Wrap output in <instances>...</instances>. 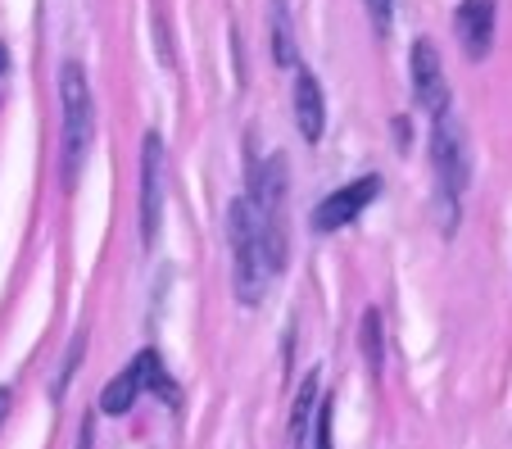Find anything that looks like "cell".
<instances>
[{"label":"cell","mask_w":512,"mask_h":449,"mask_svg":"<svg viewBox=\"0 0 512 449\" xmlns=\"http://www.w3.org/2000/svg\"><path fill=\"white\" fill-rule=\"evenodd\" d=\"M290 19H286V0H272V59H277L281 69L295 64V46H290Z\"/></svg>","instance_id":"obj_11"},{"label":"cell","mask_w":512,"mask_h":449,"mask_svg":"<svg viewBox=\"0 0 512 449\" xmlns=\"http://www.w3.org/2000/svg\"><path fill=\"white\" fill-rule=\"evenodd\" d=\"M377 191H381V177H354V182L336 186V191L313 209V232H340V227H349L377 200Z\"/></svg>","instance_id":"obj_5"},{"label":"cell","mask_w":512,"mask_h":449,"mask_svg":"<svg viewBox=\"0 0 512 449\" xmlns=\"http://www.w3.org/2000/svg\"><path fill=\"white\" fill-rule=\"evenodd\" d=\"M141 391H145V381H141V354H136V359L109 381L105 391H100V413L123 418V413H132V404L141 400Z\"/></svg>","instance_id":"obj_9"},{"label":"cell","mask_w":512,"mask_h":449,"mask_svg":"<svg viewBox=\"0 0 512 449\" xmlns=\"http://www.w3.org/2000/svg\"><path fill=\"white\" fill-rule=\"evenodd\" d=\"M10 404H14V391L10 386H0V427H5V418H10Z\"/></svg>","instance_id":"obj_15"},{"label":"cell","mask_w":512,"mask_h":449,"mask_svg":"<svg viewBox=\"0 0 512 449\" xmlns=\"http://www.w3.org/2000/svg\"><path fill=\"white\" fill-rule=\"evenodd\" d=\"M431 164L440 177V191L449 196V218H454L458 196L467 191V177H472V155H467V132L454 114H435V132H431Z\"/></svg>","instance_id":"obj_3"},{"label":"cell","mask_w":512,"mask_h":449,"mask_svg":"<svg viewBox=\"0 0 512 449\" xmlns=\"http://www.w3.org/2000/svg\"><path fill=\"white\" fill-rule=\"evenodd\" d=\"M159 223H164V141L159 132H145L141 141V241H159Z\"/></svg>","instance_id":"obj_4"},{"label":"cell","mask_w":512,"mask_h":449,"mask_svg":"<svg viewBox=\"0 0 512 449\" xmlns=\"http://www.w3.org/2000/svg\"><path fill=\"white\" fill-rule=\"evenodd\" d=\"M59 105H64V182L73 186L91 150V137H96V105H91L87 73L73 59L59 69Z\"/></svg>","instance_id":"obj_1"},{"label":"cell","mask_w":512,"mask_h":449,"mask_svg":"<svg viewBox=\"0 0 512 449\" xmlns=\"http://www.w3.org/2000/svg\"><path fill=\"white\" fill-rule=\"evenodd\" d=\"M358 345H363V359L372 372H381V313L368 309L363 313V327H358Z\"/></svg>","instance_id":"obj_12"},{"label":"cell","mask_w":512,"mask_h":449,"mask_svg":"<svg viewBox=\"0 0 512 449\" xmlns=\"http://www.w3.org/2000/svg\"><path fill=\"white\" fill-rule=\"evenodd\" d=\"M313 409H318V377H304L300 395H295V413H290V445L304 449L309 445V427H313Z\"/></svg>","instance_id":"obj_10"},{"label":"cell","mask_w":512,"mask_h":449,"mask_svg":"<svg viewBox=\"0 0 512 449\" xmlns=\"http://www.w3.org/2000/svg\"><path fill=\"white\" fill-rule=\"evenodd\" d=\"M227 236H232V259H236V295H241V304H259L268 295L272 268L263 259V236H259V218H254L250 200H232Z\"/></svg>","instance_id":"obj_2"},{"label":"cell","mask_w":512,"mask_h":449,"mask_svg":"<svg viewBox=\"0 0 512 449\" xmlns=\"http://www.w3.org/2000/svg\"><path fill=\"white\" fill-rule=\"evenodd\" d=\"M91 440H96V427H91V418L82 422V440H78V449H91Z\"/></svg>","instance_id":"obj_16"},{"label":"cell","mask_w":512,"mask_h":449,"mask_svg":"<svg viewBox=\"0 0 512 449\" xmlns=\"http://www.w3.org/2000/svg\"><path fill=\"white\" fill-rule=\"evenodd\" d=\"M331 431H336V422H331V400H318V409H313V449H336Z\"/></svg>","instance_id":"obj_13"},{"label":"cell","mask_w":512,"mask_h":449,"mask_svg":"<svg viewBox=\"0 0 512 449\" xmlns=\"http://www.w3.org/2000/svg\"><path fill=\"white\" fill-rule=\"evenodd\" d=\"M494 19H499V5L494 0H463L454 14V32L463 41L467 59H485L494 46Z\"/></svg>","instance_id":"obj_7"},{"label":"cell","mask_w":512,"mask_h":449,"mask_svg":"<svg viewBox=\"0 0 512 449\" xmlns=\"http://www.w3.org/2000/svg\"><path fill=\"white\" fill-rule=\"evenodd\" d=\"M390 10H395V0H368V14H372L377 37H386V32H390Z\"/></svg>","instance_id":"obj_14"},{"label":"cell","mask_w":512,"mask_h":449,"mask_svg":"<svg viewBox=\"0 0 512 449\" xmlns=\"http://www.w3.org/2000/svg\"><path fill=\"white\" fill-rule=\"evenodd\" d=\"M408 73H413V96L422 109L431 114H445L449 109V82H445V64H440V50L431 37L413 41V55H408Z\"/></svg>","instance_id":"obj_6"},{"label":"cell","mask_w":512,"mask_h":449,"mask_svg":"<svg viewBox=\"0 0 512 449\" xmlns=\"http://www.w3.org/2000/svg\"><path fill=\"white\" fill-rule=\"evenodd\" d=\"M295 127L304 141H322V127H327V100L309 69H295Z\"/></svg>","instance_id":"obj_8"}]
</instances>
